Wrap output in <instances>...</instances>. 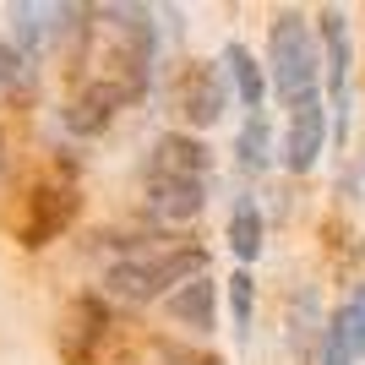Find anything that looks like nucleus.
Listing matches in <instances>:
<instances>
[{
	"mask_svg": "<svg viewBox=\"0 0 365 365\" xmlns=\"http://www.w3.org/2000/svg\"><path fill=\"white\" fill-rule=\"evenodd\" d=\"M273 153H278V137H273V125H267V115H245L240 137H235V164L245 175H262V169L273 164Z\"/></svg>",
	"mask_w": 365,
	"mask_h": 365,
	"instance_id": "12",
	"label": "nucleus"
},
{
	"mask_svg": "<svg viewBox=\"0 0 365 365\" xmlns=\"http://www.w3.org/2000/svg\"><path fill=\"white\" fill-rule=\"evenodd\" d=\"M229 82H224V66H191L180 82V115L191 125H213L218 115L229 109Z\"/></svg>",
	"mask_w": 365,
	"mask_h": 365,
	"instance_id": "7",
	"label": "nucleus"
},
{
	"mask_svg": "<svg viewBox=\"0 0 365 365\" xmlns=\"http://www.w3.org/2000/svg\"><path fill=\"white\" fill-rule=\"evenodd\" d=\"M142 207H148L153 224L180 229L207 207V180H191V175H148L142 185Z\"/></svg>",
	"mask_w": 365,
	"mask_h": 365,
	"instance_id": "5",
	"label": "nucleus"
},
{
	"mask_svg": "<svg viewBox=\"0 0 365 365\" xmlns=\"http://www.w3.org/2000/svg\"><path fill=\"white\" fill-rule=\"evenodd\" d=\"M158 365H218L213 354H191V349H180V344H164L158 349Z\"/></svg>",
	"mask_w": 365,
	"mask_h": 365,
	"instance_id": "16",
	"label": "nucleus"
},
{
	"mask_svg": "<svg viewBox=\"0 0 365 365\" xmlns=\"http://www.w3.org/2000/svg\"><path fill=\"white\" fill-rule=\"evenodd\" d=\"M267 82H273L284 115H294V109L327 98L317 22H311L305 11H294V6L273 11V22H267Z\"/></svg>",
	"mask_w": 365,
	"mask_h": 365,
	"instance_id": "1",
	"label": "nucleus"
},
{
	"mask_svg": "<svg viewBox=\"0 0 365 365\" xmlns=\"http://www.w3.org/2000/svg\"><path fill=\"white\" fill-rule=\"evenodd\" d=\"M164 311L180 327H191V333H213L218 327V289H213V278L202 273V278H191V284H180V289L164 300Z\"/></svg>",
	"mask_w": 365,
	"mask_h": 365,
	"instance_id": "11",
	"label": "nucleus"
},
{
	"mask_svg": "<svg viewBox=\"0 0 365 365\" xmlns=\"http://www.w3.org/2000/svg\"><path fill=\"white\" fill-rule=\"evenodd\" d=\"M327 137H333V109L327 98L322 104H305L294 115H284V142H278V164L289 175H311L327 153Z\"/></svg>",
	"mask_w": 365,
	"mask_h": 365,
	"instance_id": "4",
	"label": "nucleus"
},
{
	"mask_svg": "<svg viewBox=\"0 0 365 365\" xmlns=\"http://www.w3.org/2000/svg\"><path fill=\"white\" fill-rule=\"evenodd\" d=\"M317 38H322V82H327V109H333V137H349V88H354V38H349V16L327 6L317 16Z\"/></svg>",
	"mask_w": 365,
	"mask_h": 365,
	"instance_id": "3",
	"label": "nucleus"
},
{
	"mask_svg": "<svg viewBox=\"0 0 365 365\" xmlns=\"http://www.w3.org/2000/svg\"><path fill=\"white\" fill-rule=\"evenodd\" d=\"M202 267H207V257H202V245H191V240H175V245L131 240L120 257L109 262V289H120L125 300H158V294L169 300L180 284L202 278Z\"/></svg>",
	"mask_w": 365,
	"mask_h": 365,
	"instance_id": "2",
	"label": "nucleus"
},
{
	"mask_svg": "<svg viewBox=\"0 0 365 365\" xmlns=\"http://www.w3.org/2000/svg\"><path fill=\"white\" fill-rule=\"evenodd\" d=\"M218 66H224V82H229V93H235V104H240L245 115H267V109H262V104H267V93H273L267 66H262L245 44H224Z\"/></svg>",
	"mask_w": 365,
	"mask_h": 365,
	"instance_id": "6",
	"label": "nucleus"
},
{
	"mask_svg": "<svg viewBox=\"0 0 365 365\" xmlns=\"http://www.w3.org/2000/svg\"><path fill=\"white\" fill-rule=\"evenodd\" d=\"M317 365H360V360H354V349L344 344V333H338L333 322H322V338H317Z\"/></svg>",
	"mask_w": 365,
	"mask_h": 365,
	"instance_id": "15",
	"label": "nucleus"
},
{
	"mask_svg": "<svg viewBox=\"0 0 365 365\" xmlns=\"http://www.w3.org/2000/svg\"><path fill=\"white\" fill-rule=\"evenodd\" d=\"M327 322H333L338 333H344V344L354 349V360H365V278L354 284L349 294H344V305H338Z\"/></svg>",
	"mask_w": 365,
	"mask_h": 365,
	"instance_id": "13",
	"label": "nucleus"
},
{
	"mask_svg": "<svg viewBox=\"0 0 365 365\" xmlns=\"http://www.w3.org/2000/svg\"><path fill=\"white\" fill-rule=\"evenodd\" d=\"M76 213V185H38L33 191V213L22 218V245H49L61 240V229Z\"/></svg>",
	"mask_w": 365,
	"mask_h": 365,
	"instance_id": "8",
	"label": "nucleus"
},
{
	"mask_svg": "<svg viewBox=\"0 0 365 365\" xmlns=\"http://www.w3.org/2000/svg\"><path fill=\"white\" fill-rule=\"evenodd\" d=\"M207 169H213V153L202 148L191 131H169L148 153V175H191V180H207Z\"/></svg>",
	"mask_w": 365,
	"mask_h": 365,
	"instance_id": "9",
	"label": "nucleus"
},
{
	"mask_svg": "<svg viewBox=\"0 0 365 365\" xmlns=\"http://www.w3.org/2000/svg\"><path fill=\"white\" fill-rule=\"evenodd\" d=\"M229 317H235V333H251V317H257V284L251 273H235L229 278Z\"/></svg>",
	"mask_w": 365,
	"mask_h": 365,
	"instance_id": "14",
	"label": "nucleus"
},
{
	"mask_svg": "<svg viewBox=\"0 0 365 365\" xmlns=\"http://www.w3.org/2000/svg\"><path fill=\"white\" fill-rule=\"evenodd\" d=\"M224 240H229V257H235V262H257L262 257V245H267V218H262V207H257L251 191H235Z\"/></svg>",
	"mask_w": 365,
	"mask_h": 365,
	"instance_id": "10",
	"label": "nucleus"
}]
</instances>
